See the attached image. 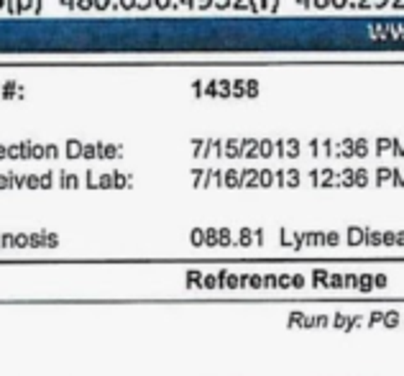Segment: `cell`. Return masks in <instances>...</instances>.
<instances>
[{"instance_id":"6da1fadb","label":"cell","mask_w":404,"mask_h":376,"mask_svg":"<svg viewBox=\"0 0 404 376\" xmlns=\"http://www.w3.org/2000/svg\"><path fill=\"white\" fill-rule=\"evenodd\" d=\"M77 8H82V11H90V8H93V0H77Z\"/></svg>"},{"instance_id":"7a4b0ae2","label":"cell","mask_w":404,"mask_h":376,"mask_svg":"<svg viewBox=\"0 0 404 376\" xmlns=\"http://www.w3.org/2000/svg\"><path fill=\"white\" fill-rule=\"evenodd\" d=\"M331 6L340 11V8H345V6H348V0H331Z\"/></svg>"},{"instance_id":"3957f363","label":"cell","mask_w":404,"mask_h":376,"mask_svg":"<svg viewBox=\"0 0 404 376\" xmlns=\"http://www.w3.org/2000/svg\"><path fill=\"white\" fill-rule=\"evenodd\" d=\"M93 6H95V8H100V11H102V8H108V6H110V0H93Z\"/></svg>"},{"instance_id":"277c9868","label":"cell","mask_w":404,"mask_h":376,"mask_svg":"<svg viewBox=\"0 0 404 376\" xmlns=\"http://www.w3.org/2000/svg\"><path fill=\"white\" fill-rule=\"evenodd\" d=\"M256 90H259L256 82H249V98H256Z\"/></svg>"},{"instance_id":"5b68a950","label":"cell","mask_w":404,"mask_h":376,"mask_svg":"<svg viewBox=\"0 0 404 376\" xmlns=\"http://www.w3.org/2000/svg\"><path fill=\"white\" fill-rule=\"evenodd\" d=\"M331 6V0H315V8H328Z\"/></svg>"},{"instance_id":"8992f818","label":"cell","mask_w":404,"mask_h":376,"mask_svg":"<svg viewBox=\"0 0 404 376\" xmlns=\"http://www.w3.org/2000/svg\"><path fill=\"white\" fill-rule=\"evenodd\" d=\"M121 6H123V8H133V6H136V0H121Z\"/></svg>"},{"instance_id":"52a82bcc","label":"cell","mask_w":404,"mask_h":376,"mask_svg":"<svg viewBox=\"0 0 404 376\" xmlns=\"http://www.w3.org/2000/svg\"><path fill=\"white\" fill-rule=\"evenodd\" d=\"M386 3H389V0H376V3H374V8H376V11H379V8H384Z\"/></svg>"},{"instance_id":"ba28073f","label":"cell","mask_w":404,"mask_h":376,"mask_svg":"<svg viewBox=\"0 0 404 376\" xmlns=\"http://www.w3.org/2000/svg\"><path fill=\"white\" fill-rule=\"evenodd\" d=\"M154 3H156L159 8H169V0H154Z\"/></svg>"},{"instance_id":"9c48e42d","label":"cell","mask_w":404,"mask_h":376,"mask_svg":"<svg viewBox=\"0 0 404 376\" xmlns=\"http://www.w3.org/2000/svg\"><path fill=\"white\" fill-rule=\"evenodd\" d=\"M151 6V0H138V8H148Z\"/></svg>"},{"instance_id":"30bf717a","label":"cell","mask_w":404,"mask_h":376,"mask_svg":"<svg viewBox=\"0 0 404 376\" xmlns=\"http://www.w3.org/2000/svg\"><path fill=\"white\" fill-rule=\"evenodd\" d=\"M213 6V0H200V8H210Z\"/></svg>"},{"instance_id":"8fae6325","label":"cell","mask_w":404,"mask_h":376,"mask_svg":"<svg viewBox=\"0 0 404 376\" xmlns=\"http://www.w3.org/2000/svg\"><path fill=\"white\" fill-rule=\"evenodd\" d=\"M228 6H230L228 0H218V8H228Z\"/></svg>"},{"instance_id":"7c38bea8","label":"cell","mask_w":404,"mask_h":376,"mask_svg":"<svg viewBox=\"0 0 404 376\" xmlns=\"http://www.w3.org/2000/svg\"><path fill=\"white\" fill-rule=\"evenodd\" d=\"M297 3H299V6H304V8H310V6H312L310 0H297Z\"/></svg>"},{"instance_id":"4fadbf2b","label":"cell","mask_w":404,"mask_h":376,"mask_svg":"<svg viewBox=\"0 0 404 376\" xmlns=\"http://www.w3.org/2000/svg\"><path fill=\"white\" fill-rule=\"evenodd\" d=\"M394 8H404V0H394Z\"/></svg>"},{"instance_id":"5bb4252c","label":"cell","mask_w":404,"mask_h":376,"mask_svg":"<svg viewBox=\"0 0 404 376\" xmlns=\"http://www.w3.org/2000/svg\"><path fill=\"white\" fill-rule=\"evenodd\" d=\"M182 3H184V6H192V3H195V0H182Z\"/></svg>"},{"instance_id":"9a60e30c","label":"cell","mask_w":404,"mask_h":376,"mask_svg":"<svg viewBox=\"0 0 404 376\" xmlns=\"http://www.w3.org/2000/svg\"><path fill=\"white\" fill-rule=\"evenodd\" d=\"M61 3H64V6H72V0H61Z\"/></svg>"}]
</instances>
